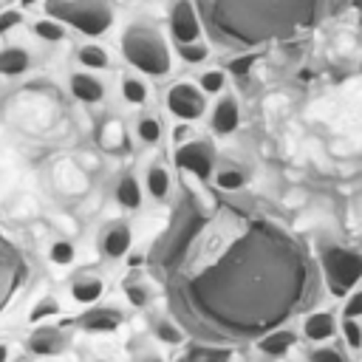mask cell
<instances>
[{
  "label": "cell",
  "instance_id": "6da1fadb",
  "mask_svg": "<svg viewBox=\"0 0 362 362\" xmlns=\"http://www.w3.org/2000/svg\"><path fill=\"white\" fill-rule=\"evenodd\" d=\"M122 57L139 74H147L156 79L173 71V54L167 48V40L150 25H130L122 34Z\"/></svg>",
  "mask_w": 362,
  "mask_h": 362
},
{
  "label": "cell",
  "instance_id": "7a4b0ae2",
  "mask_svg": "<svg viewBox=\"0 0 362 362\" xmlns=\"http://www.w3.org/2000/svg\"><path fill=\"white\" fill-rule=\"evenodd\" d=\"M45 11L57 23H68L88 37H99L110 28L113 11L102 0H48Z\"/></svg>",
  "mask_w": 362,
  "mask_h": 362
},
{
  "label": "cell",
  "instance_id": "3957f363",
  "mask_svg": "<svg viewBox=\"0 0 362 362\" xmlns=\"http://www.w3.org/2000/svg\"><path fill=\"white\" fill-rule=\"evenodd\" d=\"M322 272L331 286V291L345 294L354 291V286L362 280V255L342 246H328L322 252Z\"/></svg>",
  "mask_w": 362,
  "mask_h": 362
},
{
  "label": "cell",
  "instance_id": "277c9868",
  "mask_svg": "<svg viewBox=\"0 0 362 362\" xmlns=\"http://www.w3.org/2000/svg\"><path fill=\"white\" fill-rule=\"evenodd\" d=\"M164 105L181 124H192L206 113V96L195 82H173L167 88Z\"/></svg>",
  "mask_w": 362,
  "mask_h": 362
},
{
  "label": "cell",
  "instance_id": "5b68a950",
  "mask_svg": "<svg viewBox=\"0 0 362 362\" xmlns=\"http://www.w3.org/2000/svg\"><path fill=\"white\" fill-rule=\"evenodd\" d=\"M173 161L178 170L192 173L198 181H212V175H215V150L204 139H189V141L178 144Z\"/></svg>",
  "mask_w": 362,
  "mask_h": 362
},
{
  "label": "cell",
  "instance_id": "8992f818",
  "mask_svg": "<svg viewBox=\"0 0 362 362\" xmlns=\"http://www.w3.org/2000/svg\"><path fill=\"white\" fill-rule=\"evenodd\" d=\"M20 280H23V260H20L17 249L0 235V311L14 297Z\"/></svg>",
  "mask_w": 362,
  "mask_h": 362
},
{
  "label": "cell",
  "instance_id": "52a82bcc",
  "mask_svg": "<svg viewBox=\"0 0 362 362\" xmlns=\"http://www.w3.org/2000/svg\"><path fill=\"white\" fill-rule=\"evenodd\" d=\"M170 37L175 40V45H187V42L201 40V20H198L189 0H178L173 6V11H170Z\"/></svg>",
  "mask_w": 362,
  "mask_h": 362
},
{
  "label": "cell",
  "instance_id": "ba28073f",
  "mask_svg": "<svg viewBox=\"0 0 362 362\" xmlns=\"http://www.w3.org/2000/svg\"><path fill=\"white\" fill-rule=\"evenodd\" d=\"M240 124V105L232 93H221L209 107V130L215 136H229Z\"/></svg>",
  "mask_w": 362,
  "mask_h": 362
},
{
  "label": "cell",
  "instance_id": "9c48e42d",
  "mask_svg": "<svg viewBox=\"0 0 362 362\" xmlns=\"http://www.w3.org/2000/svg\"><path fill=\"white\" fill-rule=\"evenodd\" d=\"M102 255L110 257V260H122L124 255H130V246H133V232L127 223H110L105 232H102Z\"/></svg>",
  "mask_w": 362,
  "mask_h": 362
},
{
  "label": "cell",
  "instance_id": "30bf717a",
  "mask_svg": "<svg viewBox=\"0 0 362 362\" xmlns=\"http://www.w3.org/2000/svg\"><path fill=\"white\" fill-rule=\"evenodd\" d=\"M79 325L85 331H96V334H110L122 325V311L119 308H90L79 317Z\"/></svg>",
  "mask_w": 362,
  "mask_h": 362
},
{
  "label": "cell",
  "instance_id": "8fae6325",
  "mask_svg": "<svg viewBox=\"0 0 362 362\" xmlns=\"http://www.w3.org/2000/svg\"><path fill=\"white\" fill-rule=\"evenodd\" d=\"M65 345H68V339L57 328H37L28 339V351H34L40 356H57L65 351Z\"/></svg>",
  "mask_w": 362,
  "mask_h": 362
},
{
  "label": "cell",
  "instance_id": "7c38bea8",
  "mask_svg": "<svg viewBox=\"0 0 362 362\" xmlns=\"http://www.w3.org/2000/svg\"><path fill=\"white\" fill-rule=\"evenodd\" d=\"M71 93L85 105H96L105 99V82L93 74H74L71 76Z\"/></svg>",
  "mask_w": 362,
  "mask_h": 362
},
{
  "label": "cell",
  "instance_id": "4fadbf2b",
  "mask_svg": "<svg viewBox=\"0 0 362 362\" xmlns=\"http://www.w3.org/2000/svg\"><path fill=\"white\" fill-rule=\"evenodd\" d=\"M337 320H334V314L331 311H314V314H308L305 317V322H303V334H305V339H311V342H325V339H331L334 334H337Z\"/></svg>",
  "mask_w": 362,
  "mask_h": 362
},
{
  "label": "cell",
  "instance_id": "5bb4252c",
  "mask_svg": "<svg viewBox=\"0 0 362 362\" xmlns=\"http://www.w3.org/2000/svg\"><path fill=\"white\" fill-rule=\"evenodd\" d=\"M144 187H147V195L156 198V201H164L170 195V187H173V178H170V170L158 161H153L147 167V175H144Z\"/></svg>",
  "mask_w": 362,
  "mask_h": 362
},
{
  "label": "cell",
  "instance_id": "9a60e30c",
  "mask_svg": "<svg viewBox=\"0 0 362 362\" xmlns=\"http://www.w3.org/2000/svg\"><path fill=\"white\" fill-rule=\"evenodd\" d=\"M294 342H297L294 331H272L263 339H257V351L266 354V356H283L294 348Z\"/></svg>",
  "mask_w": 362,
  "mask_h": 362
},
{
  "label": "cell",
  "instance_id": "2e32d148",
  "mask_svg": "<svg viewBox=\"0 0 362 362\" xmlns=\"http://www.w3.org/2000/svg\"><path fill=\"white\" fill-rule=\"evenodd\" d=\"M116 201L124 206V209H139L141 201H144V192H141V184L136 181V175H122L119 184H116Z\"/></svg>",
  "mask_w": 362,
  "mask_h": 362
},
{
  "label": "cell",
  "instance_id": "e0dca14e",
  "mask_svg": "<svg viewBox=\"0 0 362 362\" xmlns=\"http://www.w3.org/2000/svg\"><path fill=\"white\" fill-rule=\"evenodd\" d=\"M102 291H105V283H102L99 277H90V274H82V277H76V280L71 283L74 300H76V303H85V305L96 303V300L102 297Z\"/></svg>",
  "mask_w": 362,
  "mask_h": 362
},
{
  "label": "cell",
  "instance_id": "ac0fdd59",
  "mask_svg": "<svg viewBox=\"0 0 362 362\" xmlns=\"http://www.w3.org/2000/svg\"><path fill=\"white\" fill-rule=\"evenodd\" d=\"M136 136H139L141 144L153 147V144H158L161 136H164V122H161L158 116H153V113H141L139 122H136Z\"/></svg>",
  "mask_w": 362,
  "mask_h": 362
},
{
  "label": "cell",
  "instance_id": "d6986e66",
  "mask_svg": "<svg viewBox=\"0 0 362 362\" xmlns=\"http://www.w3.org/2000/svg\"><path fill=\"white\" fill-rule=\"evenodd\" d=\"M122 99H124L127 105H133V107L144 105V102L150 99V88H147V82H144L141 76H136V74L122 76Z\"/></svg>",
  "mask_w": 362,
  "mask_h": 362
},
{
  "label": "cell",
  "instance_id": "ffe728a7",
  "mask_svg": "<svg viewBox=\"0 0 362 362\" xmlns=\"http://www.w3.org/2000/svg\"><path fill=\"white\" fill-rule=\"evenodd\" d=\"M195 85L204 90L206 99H209V96L218 99L221 93H226V71H221V68H206V71L198 74Z\"/></svg>",
  "mask_w": 362,
  "mask_h": 362
},
{
  "label": "cell",
  "instance_id": "44dd1931",
  "mask_svg": "<svg viewBox=\"0 0 362 362\" xmlns=\"http://www.w3.org/2000/svg\"><path fill=\"white\" fill-rule=\"evenodd\" d=\"M212 181H215V187L223 189V192H238V189H243L246 175H243V170H238V167H232V164H223V167L215 170Z\"/></svg>",
  "mask_w": 362,
  "mask_h": 362
},
{
  "label": "cell",
  "instance_id": "7402d4cb",
  "mask_svg": "<svg viewBox=\"0 0 362 362\" xmlns=\"http://www.w3.org/2000/svg\"><path fill=\"white\" fill-rule=\"evenodd\" d=\"M25 68H28V54L23 48H6V51H0V74L17 76Z\"/></svg>",
  "mask_w": 362,
  "mask_h": 362
},
{
  "label": "cell",
  "instance_id": "603a6c76",
  "mask_svg": "<svg viewBox=\"0 0 362 362\" xmlns=\"http://www.w3.org/2000/svg\"><path fill=\"white\" fill-rule=\"evenodd\" d=\"M175 51H178V57H181L187 65H201V62L209 59V45H206L204 40L187 42V45H175Z\"/></svg>",
  "mask_w": 362,
  "mask_h": 362
},
{
  "label": "cell",
  "instance_id": "cb8c5ba5",
  "mask_svg": "<svg viewBox=\"0 0 362 362\" xmlns=\"http://www.w3.org/2000/svg\"><path fill=\"white\" fill-rule=\"evenodd\" d=\"M79 62L85 65V68H93V71H102V68H107V51L102 48V45H82L79 48Z\"/></svg>",
  "mask_w": 362,
  "mask_h": 362
},
{
  "label": "cell",
  "instance_id": "d4e9b609",
  "mask_svg": "<svg viewBox=\"0 0 362 362\" xmlns=\"http://www.w3.org/2000/svg\"><path fill=\"white\" fill-rule=\"evenodd\" d=\"M124 294H127V303H130L133 308H144V305H150V300H153L150 286H144V283H139V280L124 283Z\"/></svg>",
  "mask_w": 362,
  "mask_h": 362
},
{
  "label": "cell",
  "instance_id": "484cf974",
  "mask_svg": "<svg viewBox=\"0 0 362 362\" xmlns=\"http://www.w3.org/2000/svg\"><path fill=\"white\" fill-rule=\"evenodd\" d=\"M153 331H156V337H158L164 345H178V342L184 339L181 328H178V325H173L167 317H158V320L153 322Z\"/></svg>",
  "mask_w": 362,
  "mask_h": 362
},
{
  "label": "cell",
  "instance_id": "4316f807",
  "mask_svg": "<svg viewBox=\"0 0 362 362\" xmlns=\"http://www.w3.org/2000/svg\"><path fill=\"white\" fill-rule=\"evenodd\" d=\"M34 34H37L40 40H45V42H59V40L65 37V28H62V23H57V20H37V23H34Z\"/></svg>",
  "mask_w": 362,
  "mask_h": 362
},
{
  "label": "cell",
  "instance_id": "83f0119b",
  "mask_svg": "<svg viewBox=\"0 0 362 362\" xmlns=\"http://www.w3.org/2000/svg\"><path fill=\"white\" fill-rule=\"evenodd\" d=\"M48 255H51V260H54L57 266H71L74 257H76V249H74L71 240H54Z\"/></svg>",
  "mask_w": 362,
  "mask_h": 362
},
{
  "label": "cell",
  "instance_id": "f1b7e54d",
  "mask_svg": "<svg viewBox=\"0 0 362 362\" xmlns=\"http://www.w3.org/2000/svg\"><path fill=\"white\" fill-rule=\"evenodd\" d=\"M255 62H257V57H255V54L235 57V59H229V62H226V74H232V76H246V74L255 68Z\"/></svg>",
  "mask_w": 362,
  "mask_h": 362
},
{
  "label": "cell",
  "instance_id": "f546056e",
  "mask_svg": "<svg viewBox=\"0 0 362 362\" xmlns=\"http://www.w3.org/2000/svg\"><path fill=\"white\" fill-rule=\"evenodd\" d=\"M342 337H345V342H348V348H354V351H359L362 348V325L356 322V320H342Z\"/></svg>",
  "mask_w": 362,
  "mask_h": 362
},
{
  "label": "cell",
  "instance_id": "4dcf8cb0",
  "mask_svg": "<svg viewBox=\"0 0 362 362\" xmlns=\"http://www.w3.org/2000/svg\"><path fill=\"white\" fill-rule=\"evenodd\" d=\"M342 317H345V320L362 317V288H356V291L348 294V300H345V305H342Z\"/></svg>",
  "mask_w": 362,
  "mask_h": 362
},
{
  "label": "cell",
  "instance_id": "1f68e13d",
  "mask_svg": "<svg viewBox=\"0 0 362 362\" xmlns=\"http://www.w3.org/2000/svg\"><path fill=\"white\" fill-rule=\"evenodd\" d=\"M57 311H59V303H57L54 297H45V300H40V305H34L31 322H37V320H42V317H57Z\"/></svg>",
  "mask_w": 362,
  "mask_h": 362
},
{
  "label": "cell",
  "instance_id": "d6a6232c",
  "mask_svg": "<svg viewBox=\"0 0 362 362\" xmlns=\"http://www.w3.org/2000/svg\"><path fill=\"white\" fill-rule=\"evenodd\" d=\"M311 362H348L345 356H339L337 351H331V348H320V351H314L311 354Z\"/></svg>",
  "mask_w": 362,
  "mask_h": 362
},
{
  "label": "cell",
  "instance_id": "836d02e7",
  "mask_svg": "<svg viewBox=\"0 0 362 362\" xmlns=\"http://www.w3.org/2000/svg\"><path fill=\"white\" fill-rule=\"evenodd\" d=\"M195 359H201V362H226L229 359V351H221V348L218 351H209L206 348V351H198Z\"/></svg>",
  "mask_w": 362,
  "mask_h": 362
},
{
  "label": "cell",
  "instance_id": "e575fe53",
  "mask_svg": "<svg viewBox=\"0 0 362 362\" xmlns=\"http://www.w3.org/2000/svg\"><path fill=\"white\" fill-rule=\"evenodd\" d=\"M17 23H20V14H17V11H3V14H0V34L8 31V28H14Z\"/></svg>",
  "mask_w": 362,
  "mask_h": 362
},
{
  "label": "cell",
  "instance_id": "d590c367",
  "mask_svg": "<svg viewBox=\"0 0 362 362\" xmlns=\"http://www.w3.org/2000/svg\"><path fill=\"white\" fill-rule=\"evenodd\" d=\"M189 136H192V133H189V127H187V124H178V127L173 130V139H175V147H178V144H184V141H189Z\"/></svg>",
  "mask_w": 362,
  "mask_h": 362
},
{
  "label": "cell",
  "instance_id": "8d00e7d4",
  "mask_svg": "<svg viewBox=\"0 0 362 362\" xmlns=\"http://www.w3.org/2000/svg\"><path fill=\"white\" fill-rule=\"evenodd\" d=\"M8 359V348L6 345H0V362H6Z\"/></svg>",
  "mask_w": 362,
  "mask_h": 362
},
{
  "label": "cell",
  "instance_id": "74e56055",
  "mask_svg": "<svg viewBox=\"0 0 362 362\" xmlns=\"http://www.w3.org/2000/svg\"><path fill=\"white\" fill-rule=\"evenodd\" d=\"M141 362H164V359H161V356H144Z\"/></svg>",
  "mask_w": 362,
  "mask_h": 362
},
{
  "label": "cell",
  "instance_id": "f35d334b",
  "mask_svg": "<svg viewBox=\"0 0 362 362\" xmlns=\"http://www.w3.org/2000/svg\"><path fill=\"white\" fill-rule=\"evenodd\" d=\"M23 3H34V0H23Z\"/></svg>",
  "mask_w": 362,
  "mask_h": 362
},
{
  "label": "cell",
  "instance_id": "ab89813d",
  "mask_svg": "<svg viewBox=\"0 0 362 362\" xmlns=\"http://www.w3.org/2000/svg\"><path fill=\"white\" fill-rule=\"evenodd\" d=\"M359 23H362V14H359Z\"/></svg>",
  "mask_w": 362,
  "mask_h": 362
},
{
  "label": "cell",
  "instance_id": "60d3db41",
  "mask_svg": "<svg viewBox=\"0 0 362 362\" xmlns=\"http://www.w3.org/2000/svg\"><path fill=\"white\" fill-rule=\"evenodd\" d=\"M359 325H362V322H359Z\"/></svg>",
  "mask_w": 362,
  "mask_h": 362
}]
</instances>
